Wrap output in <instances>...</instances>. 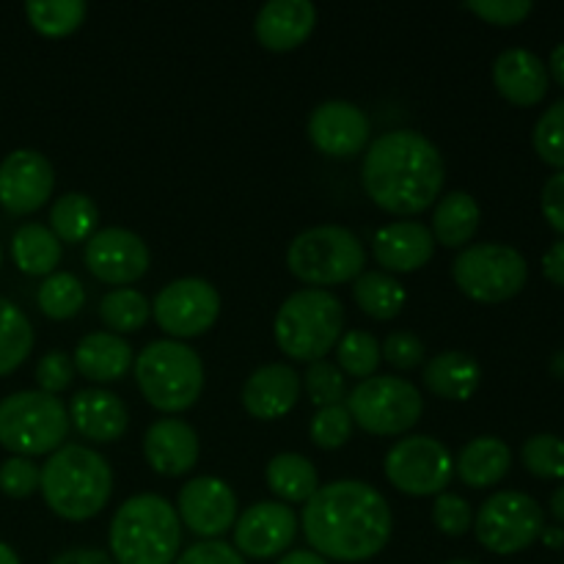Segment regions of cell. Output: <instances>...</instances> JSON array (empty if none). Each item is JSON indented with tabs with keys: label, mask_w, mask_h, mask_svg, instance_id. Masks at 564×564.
<instances>
[{
	"label": "cell",
	"mask_w": 564,
	"mask_h": 564,
	"mask_svg": "<svg viewBox=\"0 0 564 564\" xmlns=\"http://www.w3.org/2000/svg\"><path fill=\"white\" fill-rule=\"evenodd\" d=\"M394 518L372 485L339 479L323 485L303 507V534L314 554L334 562H367L389 545Z\"/></svg>",
	"instance_id": "6da1fadb"
},
{
	"label": "cell",
	"mask_w": 564,
	"mask_h": 564,
	"mask_svg": "<svg viewBox=\"0 0 564 564\" xmlns=\"http://www.w3.org/2000/svg\"><path fill=\"white\" fill-rule=\"evenodd\" d=\"M446 169L438 147L422 132L391 130L369 143L361 185L383 213L419 215L444 191Z\"/></svg>",
	"instance_id": "7a4b0ae2"
},
{
	"label": "cell",
	"mask_w": 564,
	"mask_h": 564,
	"mask_svg": "<svg viewBox=\"0 0 564 564\" xmlns=\"http://www.w3.org/2000/svg\"><path fill=\"white\" fill-rule=\"evenodd\" d=\"M44 501L64 521H88L99 516L113 494V471L99 452L64 444L50 455L39 479Z\"/></svg>",
	"instance_id": "3957f363"
},
{
	"label": "cell",
	"mask_w": 564,
	"mask_h": 564,
	"mask_svg": "<svg viewBox=\"0 0 564 564\" xmlns=\"http://www.w3.org/2000/svg\"><path fill=\"white\" fill-rule=\"evenodd\" d=\"M110 554L116 564H171L182 545L174 507L158 494H138L110 521Z\"/></svg>",
	"instance_id": "277c9868"
},
{
	"label": "cell",
	"mask_w": 564,
	"mask_h": 564,
	"mask_svg": "<svg viewBox=\"0 0 564 564\" xmlns=\"http://www.w3.org/2000/svg\"><path fill=\"white\" fill-rule=\"evenodd\" d=\"M345 330V308L328 290H297L281 303L273 323L275 345L292 361H323L334 350Z\"/></svg>",
	"instance_id": "5b68a950"
},
{
	"label": "cell",
	"mask_w": 564,
	"mask_h": 564,
	"mask_svg": "<svg viewBox=\"0 0 564 564\" xmlns=\"http://www.w3.org/2000/svg\"><path fill=\"white\" fill-rule=\"evenodd\" d=\"M135 380L149 405L163 413H182L202 397L204 364L182 341L158 339L135 358Z\"/></svg>",
	"instance_id": "8992f818"
},
{
	"label": "cell",
	"mask_w": 564,
	"mask_h": 564,
	"mask_svg": "<svg viewBox=\"0 0 564 564\" xmlns=\"http://www.w3.org/2000/svg\"><path fill=\"white\" fill-rule=\"evenodd\" d=\"M69 411L44 391H17L0 402V446L14 457L53 455L69 435Z\"/></svg>",
	"instance_id": "52a82bcc"
},
{
	"label": "cell",
	"mask_w": 564,
	"mask_h": 564,
	"mask_svg": "<svg viewBox=\"0 0 564 564\" xmlns=\"http://www.w3.org/2000/svg\"><path fill=\"white\" fill-rule=\"evenodd\" d=\"M286 264L295 279L317 290L347 284L364 273L367 248L345 226H314L290 242Z\"/></svg>",
	"instance_id": "ba28073f"
},
{
	"label": "cell",
	"mask_w": 564,
	"mask_h": 564,
	"mask_svg": "<svg viewBox=\"0 0 564 564\" xmlns=\"http://www.w3.org/2000/svg\"><path fill=\"white\" fill-rule=\"evenodd\" d=\"M352 424L372 435H402L422 419L424 400L413 383L394 375H372L347 397Z\"/></svg>",
	"instance_id": "9c48e42d"
},
{
	"label": "cell",
	"mask_w": 564,
	"mask_h": 564,
	"mask_svg": "<svg viewBox=\"0 0 564 564\" xmlns=\"http://www.w3.org/2000/svg\"><path fill=\"white\" fill-rule=\"evenodd\" d=\"M457 290L477 303H501L527 286L529 264L516 248L501 242H479L457 253L452 262Z\"/></svg>",
	"instance_id": "30bf717a"
},
{
	"label": "cell",
	"mask_w": 564,
	"mask_h": 564,
	"mask_svg": "<svg viewBox=\"0 0 564 564\" xmlns=\"http://www.w3.org/2000/svg\"><path fill=\"white\" fill-rule=\"evenodd\" d=\"M543 529V507L532 496L518 494V490H501V494L490 496L479 507V516L474 518L479 545L499 556L527 551L534 540H540Z\"/></svg>",
	"instance_id": "8fae6325"
},
{
	"label": "cell",
	"mask_w": 564,
	"mask_h": 564,
	"mask_svg": "<svg viewBox=\"0 0 564 564\" xmlns=\"http://www.w3.org/2000/svg\"><path fill=\"white\" fill-rule=\"evenodd\" d=\"M383 471L400 494L438 496L455 477V460L441 441L411 435L391 446Z\"/></svg>",
	"instance_id": "7c38bea8"
},
{
	"label": "cell",
	"mask_w": 564,
	"mask_h": 564,
	"mask_svg": "<svg viewBox=\"0 0 564 564\" xmlns=\"http://www.w3.org/2000/svg\"><path fill=\"white\" fill-rule=\"evenodd\" d=\"M152 314L171 339H193L215 325L220 314V295L204 279H176L158 292Z\"/></svg>",
	"instance_id": "4fadbf2b"
},
{
	"label": "cell",
	"mask_w": 564,
	"mask_h": 564,
	"mask_svg": "<svg viewBox=\"0 0 564 564\" xmlns=\"http://www.w3.org/2000/svg\"><path fill=\"white\" fill-rule=\"evenodd\" d=\"M152 264L149 246L130 229H110L97 231L86 242V268L94 279L105 281L110 286H127L143 279Z\"/></svg>",
	"instance_id": "5bb4252c"
},
{
	"label": "cell",
	"mask_w": 564,
	"mask_h": 564,
	"mask_svg": "<svg viewBox=\"0 0 564 564\" xmlns=\"http://www.w3.org/2000/svg\"><path fill=\"white\" fill-rule=\"evenodd\" d=\"M55 171L36 149H17L0 163V207L9 215H31L47 204Z\"/></svg>",
	"instance_id": "9a60e30c"
},
{
	"label": "cell",
	"mask_w": 564,
	"mask_h": 564,
	"mask_svg": "<svg viewBox=\"0 0 564 564\" xmlns=\"http://www.w3.org/2000/svg\"><path fill=\"white\" fill-rule=\"evenodd\" d=\"M176 516L204 540H218L237 523V496L224 479L196 477L182 485L176 499Z\"/></svg>",
	"instance_id": "2e32d148"
},
{
	"label": "cell",
	"mask_w": 564,
	"mask_h": 564,
	"mask_svg": "<svg viewBox=\"0 0 564 564\" xmlns=\"http://www.w3.org/2000/svg\"><path fill=\"white\" fill-rule=\"evenodd\" d=\"M235 549L251 560H273L292 545L297 516L281 501H259L248 507L235 523Z\"/></svg>",
	"instance_id": "e0dca14e"
},
{
	"label": "cell",
	"mask_w": 564,
	"mask_h": 564,
	"mask_svg": "<svg viewBox=\"0 0 564 564\" xmlns=\"http://www.w3.org/2000/svg\"><path fill=\"white\" fill-rule=\"evenodd\" d=\"M308 138L328 158H356L369 143V119L358 105L330 99L308 116Z\"/></svg>",
	"instance_id": "ac0fdd59"
},
{
	"label": "cell",
	"mask_w": 564,
	"mask_h": 564,
	"mask_svg": "<svg viewBox=\"0 0 564 564\" xmlns=\"http://www.w3.org/2000/svg\"><path fill=\"white\" fill-rule=\"evenodd\" d=\"M301 386V375L290 364H264L242 386V408L253 419L273 422L297 405Z\"/></svg>",
	"instance_id": "d6986e66"
},
{
	"label": "cell",
	"mask_w": 564,
	"mask_h": 564,
	"mask_svg": "<svg viewBox=\"0 0 564 564\" xmlns=\"http://www.w3.org/2000/svg\"><path fill=\"white\" fill-rule=\"evenodd\" d=\"M372 253L375 262L389 273H413L433 259V231L419 220H397L375 231Z\"/></svg>",
	"instance_id": "ffe728a7"
},
{
	"label": "cell",
	"mask_w": 564,
	"mask_h": 564,
	"mask_svg": "<svg viewBox=\"0 0 564 564\" xmlns=\"http://www.w3.org/2000/svg\"><path fill=\"white\" fill-rule=\"evenodd\" d=\"M317 9L308 0H270L259 9L253 33L270 53H290L312 36Z\"/></svg>",
	"instance_id": "44dd1931"
},
{
	"label": "cell",
	"mask_w": 564,
	"mask_h": 564,
	"mask_svg": "<svg viewBox=\"0 0 564 564\" xmlns=\"http://www.w3.org/2000/svg\"><path fill=\"white\" fill-rule=\"evenodd\" d=\"M143 457L163 477H182L198 463V435L182 419H160L143 435Z\"/></svg>",
	"instance_id": "7402d4cb"
},
{
	"label": "cell",
	"mask_w": 564,
	"mask_h": 564,
	"mask_svg": "<svg viewBox=\"0 0 564 564\" xmlns=\"http://www.w3.org/2000/svg\"><path fill=\"white\" fill-rule=\"evenodd\" d=\"M69 424L86 441L113 444L127 433V405L108 389H83L72 397Z\"/></svg>",
	"instance_id": "603a6c76"
},
{
	"label": "cell",
	"mask_w": 564,
	"mask_h": 564,
	"mask_svg": "<svg viewBox=\"0 0 564 564\" xmlns=\"http://www.w3.org/2000/svg\"><path fill=\"white\" fill-rule=\"evenodd\" d=\"M494 83L507 102L532 108L549 94V69L534 53L512 47L496 58Z\"/></svg>",
	"instance_id": "cb8c5ba5"
},
{
	"label": "cell",
	"mask_w": 564,
	"mask_h": 564,
	"mask_svg": "<svg viewBox=\"0 0 564 564\" xmlns=\"http://www.w3.org/2000/svg\"><path fill=\"white\" fill-rule=\"evenodd\" d=\"M72 364L91 383H113L132 367V347L124 336L97 330L77 341Z\"/></svg>",
	"instance_id": "d4e9b609"
},
{
	"label": "cell",
	"mask_w": 564,
	"mask_h": 564,
	"mask_svg": "<svg viewBox=\"0 0 564 564\" xmlns=\"http://www.w3.org/2000/svg\"><path fill=\"white\" fill-rule=\"evenodd\" d=\"M510 446L501 438H494V435H479V438L468 441L455 460L457 477L463 479V485L474 490L499 485L507 477V471H510Z\"/></svg>",
	"instance_id": "484cf974"
},
{
	"label": "cell",
	"mask_w": 564,
	"mask_h": 564,
	"mask_svg": "<svg viewBox=\"0 0 564 564\" xmlns=\"http://www.w3.org/2000/svg\"><path fill=\"white\" fill-rule=\"evenodd\" d=\"M482 369L468 352L446 350L438 352L433 361L424 367V386L441 400L466 402L479 389Z\"/></svg>",
	"instance_id": "4316f807"
},
{
	"label": "cell",
	"mask_w": 564,
	"mask_h": 564,
	"mask_svg": "<svg viewBox=\"0 0 564 564\" xmlns=\"http://www.w3.org/2000/svg\"><path fill=\"white\" fill-rule=\"evenodd\" d=\"M479 204L471 193L452 191L438 198L433 213V240L446 248H463L474 240L479 229Z\"/></svg>",
	"instance_id": "83f0119b"
},
{
	"label": "cell",
	"mask_w": 564,
	"mask_h": 564,
	"mask_svg": "<svg viewBox=\"0 0 564 564\" xmlns=\"http://www.w3.org/2000/svg\"><path fill=\"white\" fill-rule=\"evenodd\" d=\"M264 479L273 496L290 505H306L314 494L319 490L317 468L308 457L297 455V452H281L264 468Z\"/></svg>",
	"instance_id": "f1b7e54d"
},
{
	"label": "cell",
	"mask_w": 564,
	"mask_h": 564,
	"mask_svg": "<svg viewBox=\"0 0 564 564\" xmlns=\"http://www.w3.org/2000/svg\"><path fill=\"white\" fill-rule=\"evenodd\" d=\"M11 257L25 275H53L61 262V240L42 224H25L11 237Z\"/></svg>",
	"instance_id": "f546056e"
},
{
	"label": "cell",
	"mask_w": 564,
	"mask_h": 564,
	"mask_svg": "<svg viewBox=\"0 0 564 564\" xmlns=\"http://www.w3.org/2000/svg\"><path fill=\"white\" fill-rule=\"evenodd\" d=\"M352 297H356V306L367 317L386 323V319L400 317V312L405 308L408 292L394 275L372 270V273L358 275L356 284H352Z\"/></svg>",
	"instance_id": "4dcf8cb0"
},
{
	"label": "cell",
	"mask_w": 564,
	"mask_h": 564,
	"mask_svg": "<svg viewBox=\"0 0 564 564\" xmlns=\"http://www.w3.org/2000/svg\"><path fill=\"white\" fill-rule=\"evenodd\" d=\"M99 209L86 193H64L50 209V231L61 242H86L97 229Z\"/></svg>",
	"instance_id": "1f68e13d"
},
{
	"label": "cell",
	"mask_w": 564,
	"mask_h": 564,
	"mask_svg": "<svg viewBox=\"0 0 564 564\" xmlns=\"http://www.w3.org/2000/svg\"><path fill=\"white\" fill-rule=\"evenodd\" d=\"M33 350V328L31 319L22 308L0 297V378L14 372L25 364Z\"/></svg>",
	"instance_id": "d6a6232c"
},
{
	"label": "cell",
	"mask_w": 564,
	"mask_h": 564,
	"mask_svg": "<svg viewBox=\"0 0 564 564\" xmlns=\"http://www.w3.org/2000/svg\"><path fill=\"white\" fill-rule=\"evenodd\" d=\"M86 3H80V0H33L25 6L31 28L47 39L75 33L86 20Z\"/></svg>",
	"instance_id": "836d02e7"
},
{
	"label": "cell",
	"mask_w": 564,
	"mask_h": 564,
	"mask_svg": "<svg viewBox=\"0 0 564 564\" xmlns=\"http://www.w3.org/2000/svg\"><path fill=\"white\" fill-rule=\"evenodd\" d=\"M149 314H152L149 297L130 286L108 292L99 303V317L116 334H135L149 323Z\"/></svg>",
	"instance_id": "e575fe53"
},
{
	"label": "cell",
	"mask_w": 564,
	"mask_h": 564,
	"mask_svg": "<svg viewBox=\"0 0 564 564\" xmlns=\"http://www.w3.org/2000/svg\"><path fill=\"white\" fill-rule=\"evenodd\" d=\"M39 308L50 319H72L86 303V292L77 275L72 273H53L39 286Z\"/></svg>",
	"instance_id": "d590c367"
},
{
	"label": "cell",
	"mask_w": 564,
	"mask_h": 564,
	"mask_svg": "<svg viewBox=\"0 0 564 564\" xmlns=\"http://www.w3.org/2000/svg\"><path fill=\"white\" fill-rule=\"evenodd\" d=\"M336 361H339L341 375L367 380L378 372L383 356H380V345L372 334H367V330H350L336 345Z\"/></svg>",
	"instance_id": "8d00e7d4"
},
{
	"label": "cell",
	"mask_w": 564,
	"mask_h": 564,
	"mask_svg": "<svg viewBox=\"0 0 564 564\" xmlns=\"http://www.w3.org/2000/svg\"><path fill=\"white\" fill-rule=\"evenodd\" d=\"M523 466L540 479H564V441L560 435H532L521 449Z\"/></svg>",
	"instance_id": "74e56055"
},
{
	"label": "cell",
	"mask_w": 564,
	"mask_h": 564,
	"mask_svg": "<svg viewBox=\"0 0 564 564\" xmlns=\"http://www.w3.org/2000/svg\"><path fill=\"white\" fill-rule=\"evenodd\" d=\"M534 152L540 154V160L554 169L564 171V99L551 105L543 116L538 119L532 132Z\"/></svg>",
	"instance_id": "f35d334b"
},
{
	"label": "cell",
	"mask_w": 564,
	"mask_h": 564,
	"mask_svg": "<svg viewBox=\"0 0 564 564\" xmlns=\"http://www.w3.org/2000/svg\"><path fill=\"white\" fill-rule=\"evenodd\" d=\"M303 386H306L308 397L317 408H330V405H341V400L347 397V383L345 375H341L339 367L323 361L308 364L306 375H303Z\"/></svg>",
	"instance_id": "ab89813d"
},
{
	"label": "cell",
	"mask_w": 564,
	"mask_h": 564,
	"mask_svg": "<svg viewBox=\"0 0 564 564\" xmlns=\"http://www.w3.org/2000/svg\"><path fill=\"white\" fill-rule=\"evenodd\" d=\"M308 435H312V441L319 449H339V446H345L352 435V419L350 413H347V408H319L317 416L312 419Z\"/></svg>",
	"instance_id": "60d3db41"
},
{
	"label": "cell",
	"mask_w": 564,
	"mask_h": 564,
	"mask_svg": "<svg viewBox=\"0 0 564 564\" xmlns=\"http://www.w3.org/2000/svg\"><path fill=\"white\" fill-rule=\"evenodd\" d=\"M433 521L449 538H463L474 527L471 505L457 494H438L433 505Z\"/></svg>",
	"instance_id": "b9f144b4"
},
{
	"label": "cell",
	"mask_w": 564,
	"mask_h": 564,
	"mask_svg": "<svg viewBox=\"0 0 564 564\" xmlns=\"http://www.w3.org/2000/svg\"><path fill=\"white\" fill-rule=\"evenodd\" d=\"M39 479H42V471L36 463H31V457H9L0 466V490L9 499H28L36 494Z\"/></svg>",
	"instance_id": "7bdbcfd3"
},
{
	"label": "cell",
	"mask_w": 564,
	"mask_h": 564,
	"mask_svg": "<svg viewBox=\"0 0 564 564\" xmlns=\"http://www.w3.org/2000/svg\"><path fill=\"white\" fill-rule=\"evenodd\" d=\"M468 11L490 25H518L532 14V0H468Z\"/></svg>",
	"instance_id": "ee69618b"
},
{
	"label": "cell",
	"mask_w": 564,
	"mask_h": 564,
	"mask_svg": "<svg viewBox=\"0 0 564 564\" xmlns=\"http://www.w3.org/2000/svg\"><path fill=\"white\" fill-rule=\"evenodd\" d=\"M72 378H75V364L64 350H50L36 364V383L44 394H61L64 389H69Z\"/></svg>",
	"instance_id": "f6af8a7d"
},
{
	"label": "cell",
	"mask_w": 564,
	"mask_h": 564,
	"mask_svg": "<svg viewBox=\"0 0 564 564\" xmlns=\"http://www.w3.org/2000/svg\"><path fill=\"white\" fill-rule=\"evenodd\" d=\"M424 352H427L424 350V341L416 334H408V330H397L380 347V356L394 369H402V372L416 369L424 361Z\"/></svg>",
	"instance_id": "bcb514c9"
},
{
	"label": "cell",
	"mask_w": 564,
	"mask_h": 564,
	"mask_svg": "<svg viewBox=\"0 0 564 564\" xmlns=\"http://www.w3.org/2000/svg\"><path fill=\"white\" fill-rule=\"evenodd\" d=\"M174 564H246V556L224 540H202V543L182 551V556Z\"/></svg>",
	"instance_id": "7dc6e473"
},
{
	"label": "cell",
	"mask_w": 564,
	"mask_h": 564,
	"mask_svg": "<svg viewBox=\"0 0 564 564\" xmlns=\"http://www.w3.org/2000/svg\"><path fill=\"white\" fill-rule=\"evenodd\" d=\"M543 215L560 235H564V171L551 176L543 187Z\"/></svg>",
	"instance_id": "c3c4849f"
},
{
	"label": "cell",
	"mask_w": 564,
	"mask_h": 564,
	"mask_svg": "<svg viewBox=\"0 0 564 564\" xmlns=\"http://www.w3.org/2000/svg\"><path fill=\"white\" fill-rule=\"evenodd\" d=\"M50 564H116L105 551L99 549H69L55 556Z\"/></svg>",
	"instance_id": "681fc988"
},
{
	"label": "cell",
	"mask_w": 564,
	"mask_h": 564,
	"mask_svg": "<svg viewBox=\"0 0 564 564\" xmlns=\"http://www.w3.org/2000/svg\"><path fill=\"white\" fill-rule=\"evenodd\" d=\"M543 273L551 284L564 286V240L554 242L543 257Z\"/></svg>",
	"instance_id": "f907efd6"
},
{
	"label": "cell",
	"mask_w": 564,
	"mask_h": 564,
	"mask_svg": "<svg viewBox=\"0 0 564 564\" xmlns=\"http://www.w3.org/2000/svg\"><path fill=\"white\" fill-rule=\"evenodd\" d=\"M279 564H328V560H323L314 551H290V554L281 556Z\"/></svg>",
	"instance_id": "816d5d0a"
},
{
	"label": "cell",
	"mask_w": 564,
	"mask_h": 564,
	"mask_svg": "<svg viewBox=\"0 0 564 564\" xmlns=\"http://www.w3.org/2000/svg\"><path fill=\"white\" fill-rule=\"evenodd\" d=\"M551 75L556 77V83L564 88V42L556 44V50L551 53Z\"/></svg>",
	"instance_id": "f5cc1de1"
},
{
	"label": "cell",
	"mask_w": 564,
	"mask_h": 564,
	"mask_svg": "<svg viewBox=\"0 0 564 564\" xmlns=\"http://www.w3.org/2000/svg\"><path fill=\"white\" fill-rule=\"evenodd\" d=\"M540 540H543L549 549H562V545H564V529H543Z\"/></svg>",
	"instance_id": "db71d44e"
},
{
	"label": "cell",
	"mask_w": 564,
	"mask_h": 564,
	"mask_svg": "<svg viewBox=\"0 0 564 564\" xmlns=\"http://www.w3.org/2000/svg\"><path fill=\"white\" fill-rule=\"evenodd\" d=\"M551 516L556 518V521L564 523V485L556 488V494L551 496Z\"/></svg>",
	"instance_id": "11a10c76"
},
{
	"label": "cell",
	"mask_w": 564,
	"mask_h": 564,
	"mask_svg": "<svg viewBox=\"0 0 564 564\" xmlns=\"http://www.w3.org/2000/svg\"><path fill=\"white\" fill-rule=\"evenodd\" d=\"M0 564H22L20 556H17V551L11 549V545L0 543Z\"/></svg>",
	"instance_id": "9f6ffc18"
},
{
	"label": "cell",
	"mask_w": 564,
	"mask_h": 564,
	"mask_svg": "<svg viewBox=\"0 0 564 564\" xmlns=\"http://www.w3.org/2000/svg\"><path fill=\"white\" fill-rule=\"evenodd\" d=\"M551 369H554V375H560L564 378V352H556V358L551 361Z\"/></svg>",
	"instance_id": "6f0895ef"
},
{
	"label": "cell",
	"mask_w": 564,
	"mask_h": 564,
	"mask_svg": "<svg viewBox=\"0 0 564 564\" xmlns=\"http://www.w3.org/2000/svg\"><path fill=\"white\" fill-rule=\"evenodd\" d=\"M446 564H479V562H471V560H452V562H446Z\"/></svg>",
	"instance_id": "680465c9"
},
{
	"label": "cell",
	"mask_w": 564,
	"mask_h": 564,
	"mask_svg": "<svg viewBox=\"0 0 564 564\" xmlns=\"http://www.w3.org/2000/svg\"><path fill=\"white\" fill-rule=\"evenodd\" d=\"M0 264H3V248H0Z\"/></svg>",
	"instance_id": "91938a15"
}]
</instances>
